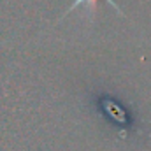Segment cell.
<instances>
[{"label":"cell","instance_id":"6da1fadb","mask_svg":"<svg viewBox=\"0 0 151 151\" xmlns=\"http://www.w3.org/2000/svg\"><path fill=\"white\" fill-rule=\"evenodd\" d=\"M84 2H86V4H91V5H95V4H97V2H99V0H74V4H72V5H70V7H69V11H67V12H65V14H69V12H70V11H74L76 7H79V5H81V4H84ZM106 2H109V5H111V7H113V9H116V11H118V12H119V14H121V9H119V7H118V5H116V4H114L113 0H106Z\"/></svg>","mask_w":151,"mask_h":151}]
</instances>
